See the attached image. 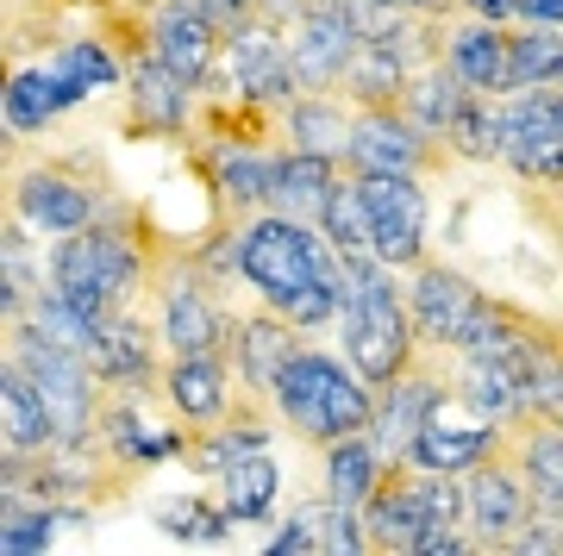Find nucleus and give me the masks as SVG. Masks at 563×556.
I'll use <instances>...</instances> for the list:
<instances>
[{
	"mask_svg": "<svg viewBox=\"0 0 563 556\" xmlns=\"http://www.w3.org/2000/svg\"><path fill=\"white\" fill-rule=\"evenodd\" d=\"M239 281L263 307H276L282 319H295L307 338H320L339 325V276H344V251L325 238L320 225L263 207L239 225Z\"/></svg>",
	"mask_w": 563,
	"mask_h": 556,
	"instance_id": "nucleus-1",
	"label": "nucleus"
},
{
	"mask_svg": "<svg viewBox=\"0 0 563 556\" xmlns=\"http://www.w3.org/2000/svg\"><path fill=\"white\" fill-rule=\"evenodd\" d=\"M339 344L344 363L357 369L369 388H388L395 376H407L420 363V325L407 307V276L388 269L383 257H344L339 276Z\"/></svg>",
	"mask_w": 563,
	"mask_h": 556,
	"instance_id": "nucleus-2",
	"label": "nucleus"
},
{
	"mask_svg": "<svg viewBox=\"0 0 563 556\" xmlns=\"http://www.w3.org/2000/svg\"><path fill=\"white\" fill-rule=\"evenodd\" d=\"M44 276H51V288H57L63 300H76L88 319L151 300L157 263H151V244L139 238L132 200H125L120 213H107V219H95V225L69 232V238H51Z\"/></svg>",
	"mask_w": 563,
	"mask_h": 556,
	"instance_id": "nucleus-3",
	"label": "nucleus"
},
{
	"mask_svg": "<svg viewBox=\"0 0 563 556\" xmlns=\"http://www.w3.org/2000/svg\"><path fill=\"white\" fill-rule=\"evenodd\" d=\"M363 537L376 556H463V476L388 463L376 494L363 500Z\"/></svg>",
	"mask_w": 563,
	"mask_h": 556,
	"instance_id": "nucleus-4",
	"label": "nucleus"
},
{
	"mask_svg": "<svg viewBox=\"0 0 563 556\" xmlns=\"http://www.w3.org/2000/svg\"><path fill=\"white\" fill-rule=\"evenodd\" d=\"M269 400H276L282 425L313 451H325L351 432H369V419H376V388L344 363V351H320L313 338L282 363Z\"/></svg>",
	"mask_w": 563,
	"mask_h": 556,
	"instance_id": "nucleus-5",
	"label": "nucleus"
},
{
	"mask_svg": "<svg viewBox=\"0 0 563 556\" xmlns=\"http://www.w3.org/2000/svg\"><path fill=\"white\" fill-rule=\"evenodd\" d=\"M7 151H13L7 213L25 219L38 232V244L69 238V232H81V225H95V219L125 207L120 181L107 176V163L88 157V151H63V157H38V163H25L20 144H7Z\"/></svg>",
	"mask_w": 563,
	"mask_h": 556,
	"instance_id": "nucleus-6",
	"label": "nucleus"
},
{
	"mask_svg": "<svg viewBox=\"0 0 563 556\" xmlns=\"http://www.w3.org/2000/svg\"><path fill=\"white\" fill-rule=\"evenodd\" d=\"M163 363H169V351H163L157 319H144V300L95 319L88 369L101 376L107 394H163Z\"/></svg>",
	"mask_w": 563,
	"mask_h": 556,
	"instance_id": "nucleus-7",
	"label": "nucleus"
},
{
	"mask_svg": "<svg viewBox=\"0 0 563 556\" xmlns=\"http://www.w3.org/2000/svg\"><path fill=\"white\" fill-rule=\"evenodd\" d=\"M501 169L532 194H563V88L507 94V157Z\"/></svg>",
	"mask_w": 563,
	"mask_h": 556,
	"instance_id": "nucleus-8",
	"label": "nucleus"
},
{
	"mask_svg": "<svg viewBox=\"0 0 563 556\" xmlns=\"http://www.w3.org/2000/svg\"><path fill=\"white\" fill-rule=\"evenodd\" d=\"M532 507H539V494L526 488L520 463L507 451L476 463V469H463V532H470V551H507L526 532Z\"/></svg>",
	"mask_w": 563,
	"mask_h": 556,
	"instance_id": "nucleus-9",
	"label": "nucleus"
},
{
	"mask_svg": "<svg viewBox=\"0 0 563 556\" xmlns=\"http://www.w3.org/2000/svg\"><path fill=\"white\" fill-rule=\"evenodd\" d=\"M369 225H376V257L388 269H420L432 257V200H426L420 176H357Z\"/></svg>",
	"mask_w": 563,
	"mask_h": 556,
	"instance_id": "nucleus-10",
	"label": "nucleus"
},
{
	"mask_svg": "<svg viewBox=\"0 0 563 556\" xmlns=\"http://www.w3.org/2000/svg\"><path fill=\"white\" fill-rule=\"evenodd\" d=\"M444 163L451 157L426 132H413L395 107H357L351 113V138H344L351 176H432Z\"/></svg>",
	"mask_w": 563,
	"mask_h": 556,
	"instance_id": "nucleus-11",
	"label": "nucleus"
},
{
	"mask_svg": "<svg viewBox=\"0 0 563 556\" xmlns=\"http://www.w3.org/2000/svg\"><path fill=\"white\" fill-rule=\"evenodd\" d=\"M483 300H488V288H476L457 263H444V257H426L420 269H407V307H413V325H420L426 351L457 357L470 319L483 313Z\"/></svg>",
	"mask_w": 563,
	"mask_h": 556,
	"instance_id": "nucleus-12",
	"label": "nucleus"
},
{
	"mask_svg": "<svg viewBox=\"0 0 563 556\" xmlns=\"http://www.w3.org/2000/svg\"><path fill=\"white\" fill-rule=\"evenodd\" d=\"M151 57L163 69H176L188 88H207L220 76V57H225V25L207 0H163L151 13Z\"/></svg>",
	"mask_w": 563,
	"mask_h": 556,
	"instance_id": "nucleus-13",
	"label": "nucleus"
},
{
	"mask_svg": "<svg viewBox=\"0 0 563 556\" xmlns=\"http://www.w3.org/2000/svg\"><path fill=\"white\" fill-rule=\"evenodd\" d=\"M220 81L239 88L244 100H263V107H282L295 100V57H288V25L276 20H251L225 38V57H220Z\"/></svg>",
	"mask_w": 563,
	"mask_h": 556,
	"instance_id": "nucleus-14",
	"label": "nucleus"
},
{
	"mask_svg": "<svg viewBox=\"0 0 563 556\" xmlns=\"http://www.w3.org/2000/svg\"><path fill=\"white\" fill-rule=\"evenodd\" d=\"M195 107H201V88H188V81H181L176 69H163L157 57H139L125 69V125H132L139 138L188 144Z\"/></svg>",
	"mask_w": 563,
	"mask_h": 556,
	"instance_id": "nucleus-15",
	"label": "nucleus"
},
{
	"mask_svg": "<svg viewBox=\"0 0 563 556\" xmlns=\"http://www.w3.org/2000/svg\"><path fill=\"white\" fill-rule=\"evenodd\" d=\"M239 400V369L225 351H188V357L163 363V407L188 425V432H207L220 425Z\"/></svg>",
	"mask_w": 563,
	"mask_h": 556,
	"instance_id": "nucleus-16",
	"label": "nucleus"
},
{
	"mask_svg": "<svg viewBox=\"0 0 563 556\" xmlns=\"http://www.w3.org/2000/svg\"><path fill=\"white\" fill-rule=\"evenodd\" d=\"M507 63H514V25L451 13V25H444V69L470 94H507Z\"/></svg>",
	"mask_w": 563,
	"mask_h": 556,
	"instance_id": "nucleus-17",
	"label": "nucleus"
},
{
	"mask_svg": "<svg viewBox=\"0 0 563 556\" xmlns=\"http://www.w3.org/2000/svg\"><path fill=\"white\" fill-rule=\"evenodd\" d=\"M301 344H307V332L295 325V319H282L276 307H257V313L232 319L225 357H232V369H239V381L251 388V394H269L276 376H282V363L295 357Z\"/></svg>",
	"mask_w": 563,
	"mask_h": 556,
	"instance_id": "nucleus-18",
	"label": "nucleus"
},
{
	"mask_svg": "<svg viewBox=\"0 0 563 556\" xmlns=\"http://www.w3.org/2000/svg\"><path fill=\"white\" fill-rule=\"evenodd\" d=\"M451 394L470 419H495V425H520L532 419L520 363L507 357H451Z\"/></svg>",
	"mask_w": 563,
	"mask_h": 556,
	"instance_id": "nucleus-19",
	"label": "nucleus"
},
{
	"mask_svg": "<svg viewBox=\"0 0 563 556\" xmlns=\"http://www.w3.org/2000/svg\"><path fill=\"white\" fill-rule=\"evenodd\" d=\"M351 51H357V32L339 13H301V20H288V57H295V88L301 94H339Z\"/></svg>",
	"mask_w": 563,
	"mask_h": 556,
	"instance_id": "nucleus-20",
	"label": "nucleus"
},
{
	"mask_svg": "<svg viewBox=\"0 0 563 556\" xmlns=\"http://www.w3.org/2000/svg\"><path fill=\"white\" fill-rule=\"evenodd\" d=\"M269 551L288 556V551H320V556H357L369 551L363 537V513L344 507L332 494H313V500H295V513L282 519V532L269 537Z\"/></svg>",
	"mask_w": 563,
	"mask_h": 556,
	"instance_id": "nucleus-21",
	"label": "nucleus"
},
{
	"mask_svg": "<svg viewBox=\"0 0 563 556\" xmlns=\"http://www.w3.org/2000/svg\"><path fill=\"white\" fill-rule=\"evenodd\" d=\"M507 432L514 425H495V419H470V425H451V419H426L420 437L407 444L401 463H420V469H439V476H463V469H476V463L501 457L507 451Z\"/></svg>",
	"mask_w": 563,
	"mask_h": 556,
	"instance_id": "nucleus-22",
	"label": "nucleus"
},
{
	"mask_svg": "<svg viewBox=\"0 0 563 556\" xmlns=\"http://www.w3.org/2000/svg\"><path fill=\"white\" fill-rule=\"evenodd\" d=\"M63 113H76V100L63 88V76L51 69V57L38 63H13L7 69V94H0V120L7 138H44Z\"/></svg>",
	"mask_w": 563,
	"mask_h": 556,
	"instance_id": "nucleus-23",
	"label": "nucleus"
},
{
	"mask_svg": "<svg viewBox=\"0 0 563 556\" xmlns=\"http://www.w3.org/2000/svg\"><path fill=\"white\" fill-rule=\"evenodd\" d=\"M351 100L344 94H295L282 100V151H307V157L344 163V138H351Z\"/></svg>",
	"mask_w": 563,
	"mask_h": 556,
	"instance_id": "nucleus-24",
	"label": "nucleus"
},
{
	"mask_svg": "<svg viewBox=\"0 0 563 556\" xmlns=\"http://www.w3.org/2000/svg\"><path fill=\"white\" fill-rule=\"evenodd\" d=\"M344 163L332 157H307V151H282L276 157V176H269V207L288 219H301V225H320L325 219V200L339 188Z\"/></svg>",
	"mask_w": 563,
	"mask_h": 556,
	"instance_id": "nucleus-25",
	"label": "nucleus"
},
{
	"mask_svg": "<svg viewBox=\"0 0 563 556\" xmlns=\"http://www.w3.org/2000/svg\"><path fill=\"white\" fill-rule=\"evenodd\" d=\"M51 444H57V432H51L38 388H32L20 357H7L0 363V451L7 457H32V451H51Z\"/></svg>",
	"mask_w": 563,
	"mask_h": 556,
	"instance_id": "nucleus-26",
	"label": "nucleus"
},
{
	"mask_svg": "<svg viewBox=\"0 0 563 556\" xmlns=\"http://www.w3.org/2000/svg\"><path fill=\"white\" fill-rule=\"evenodd\" d=\"M51 69L63 76V88H69V100H95V94H113V88H125V69L132 63L113 51V44L88 25V32H69V38L51 51Z\"/></svg>",
	"mask_w": 563,
	"mask_h": 556,
	"instance_id": "nucleus-27",
	"label": "nucleus"
},
{
	"mask_svg": "<svg viewBox=\"0 0 563 556\" xmlns=\"http://www.w3.org/2000/svg\"><path fill=\"white\" fill-rule=\"evenodd\" d=\"M444 157L495 169L507 157V94H463L457 120L444 132Z\"/></svg>",
	"mask_w": 563,
	"mask_h": 556,
	"instance_id": "nucleus-28",
	"label": "nucleus"
},
{
	"mask_svg": "<svg viewBox=\"0 0 563 556\" xmlns=\"http://www.w3.org/2000/svg\"><path fill=\"white\" fill-rule=\"evenodd\" d=\"M383 469H388L383 444H376L369 432H351V437H339V444L320 451V494H332V500H344V507L363 513V500L376 494Z\"/></svg>",
	"mask_w": 563,
	"mask_h": 556,
	"instance_id": "nucleus-29",
	"label": "nucleus"
},
{
	"mask_svg": "<svg viewBox=\"0 0 563 556\" xmlns=\"http://www.w3.org/2000/svg\"><path fill=\"white\" fill-rule=\"evenodd\" d=\"M463 94H470V88H463V81L444 69V57H439V63H426V69H413V76H407L401 100H395V113L444 151V132H451V120H457Z\"/></svg>",
	"mask_w": 563,
	"mask_h": 556,
	"instance_id": "nucleus-30",
	"label": "nucleus"
},
{
	"mask_svg": "<svg viewBox=\"0 0 563 556\" xmlns=\"http://www.w3.org/2000/svg\"><path fill=\"white\" fill-rule=\"evenodd\" d=\"M507 457L520 463L526 488L544 500V507H563V425L551 419H520L514 432H507Z\"/></svg>",
	"mask_w": 563,
	"mask_h": 556,
	"instance_id": "nucleus-31",
	"label": "nucleus"
},
{
	"mask_svg": "<svg viewBox=\"0 0 563 556\" xmlns=\"http://www.w3.org/2000/svg\"><path fill=\"white\" fill-rule=\"evenodd\" d=\"M520 376H526V394H532V413L563 425V319H532V338H526L520 357Z\"/></svg>",
	"mask_w": 563,
	"mask_h": 556,
	"instance_id": "nucleus-32",
	"label": "nucleus"
},
{
	"mask_svg": "<svg viewBox=\"0 0 563 556\" xmlns=\"http://www.w3.org/2000/svg\"><path fill=\"white\" fill-rule=\"evenodd\" d=\"M207 488H213V500L225 507V519H232V525H251V519H263L269 507H276L282 469H276V457H269V451H251V457H239L232 469H220Z\"/></svg>",
	"mask_w": 563,
	"mask_h": 556,
	"instance_id": "nucleus-33",
	"label": "nucleus"
},
{
	"mask_svg": "<svg viewBox=\"0 0 563 556\" xmlns=\"http://www.w3.org/2000/svg\"><path fill=\"white\" fill-rule=\"evenodd\" d=\"M563 81V25H514V63H507V94L520 88H558Z\"/></svg>",
	"mask_w": 563,
	"mask_h": 556,
	"instance_id": "nucleus-34",
	"label": "nucleus"
},
{
	"mask_svg": "<svg viewBox=\"0 0 563 556\" xmlns=\"http://www.w3.org/2000/svg\"><path fill=\"white\" fill-rule=\"evenodd\" d=\"M320 232L339 244L344 257H376V225H369V207H363V188H357L351 169L339 176V188H332V200H325Z\"/></svg>",
	"mask_w": 563,
	"mask_h": 556,
	"instance_id": "nucleus-35",
	"label": "nucleus"
},
{
	"mask_svg": "<svg viewBox=\"0 0 563 556\" xmlns=\"http://www.w3.org/2000/svg\"><path fill=\"white\" fill-rule=\"evenodd\" d=\"M157 525H163V537H176V544H225V537H232V519H225V507L213 500V488H207V494L163 500Z\"/></svg>",
	"mask_w": 563,
	"mask_h": 556,
	"instance_id": "nucleus-36",
	"label": "nucleus"
},
{
	"mask_svg": "<svg viewBox=\"0 0 563 556\" xmlns=\"http://www.w3.org/2000/svg\"><path fill=\"white\" fill-rule=\"evenodd\" d=\"M57 507L44 500H25V494H0V551L13 556H32V551H51V525H57Z\"/></svg>",
	"mask_w": 563,
	"mask_h": 556,
	"instance_id": "nucleus-37",
	"label": "nucleus"
},
{
	"mask_svg": "<svg viewBox=\"0 0 563 556\" xmlns=\"http://www.w3.org/2000/svg\"><path fill=\"white\" fill-rule=\"evenodd\" d=\"M457 13H476V20H495V25H520V0H457Z\"/></svg>",
	"mask_w": 563,
	"mask_h": 556,
	"instance_id": "nucleus-38",
	"label": "nucleus"
},
{
	"mask_svg": "<svg viewBox=\"0 0 563 556\" xmlns=\"http://www.w3.org/2000/svg\"><path fill=\"white\" fill-rule=\"evenodd\" d=\"M520 20H532V25H563V0H520Z\"/></svg>",
	"mask_w": 563,
	"mask_h": 556,
	"instance_id": "nucleus-39",
	"label": "nucleus"
},
{
	"mask_svg": "<svg viewBox=\"0 0 563 556\" xmlns=\"http://www.w3.org/2000/svg\"><path fill=\"white\" fill-rule=\"evenodd\" d=\"M383 7H395V13H439V20L457 13V0H383Z\"/></svg>",
	"mask_w": 563,
	"mask_h": 556,
	"instance_id": "nucleus-40",
	"label": "nucleus"
},
{
	"mask_svg": "<svg viewBox=\"0 0 563 556\" xmlns=\"http://www.w3.org/2000/svg\"><path fill=\"white\" fill-rule=\"evenodd\" d=\"M558 88H563V81H558Z\"/></svg>",
	"mask_w": 563,
	"mask_h": 556,
	"instance_id": "nucleus-41",
	"label": "nucleus"
}]
</instances>
